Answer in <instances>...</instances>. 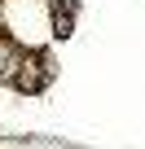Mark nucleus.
Returning a JSON list of instances; mask_svg holds the SVG:
<instances>
[{
	"label": "nucleus",
	"mask_w": 145,
	"mask_h": 149,
	"mask_svg": "<svg viewBox=\"0 0 145 149\" xmlns=\"http://www.w3.org/2000/svg\"><path fill=\"white\" fill-rule=\"evenodd\" d=\"M18 66H22V53H18L9 40H0V79H13Z\"/></svg>",
	"instance_id": "f03ea898"
},
{
	"label": "nucleus",
	"mask_w": 145,
	"mask_h": 149,
	"mask_svg": "<svg viewBox=\"0 0 145 149\" xmlns=\"http://www.w3.org/2000/svg\"><path fill=\"white\" fill-rule=\"evenodd\" d=\"M57 35H70V13L57 9Z\"/></svg>",
	"instance_id": "7ed1b4c3"
},
{
	"label": "nucleus",
	"mask_w": 145,
	"mask_h": 149,
	"mask_svg": "<svg viewBox=\"0 0 145 149\" xmlns=\"http://www.w3.org/2000/svg\"><path fill=\"white\" fill-rule=\"evenodd\" d=\"M44 79H48V61H27V57H22V66H18V74H13V84L27 88V92H35Z\"/></svg>",
	"instance_id": "f257e3e1"
}]
</instances>
